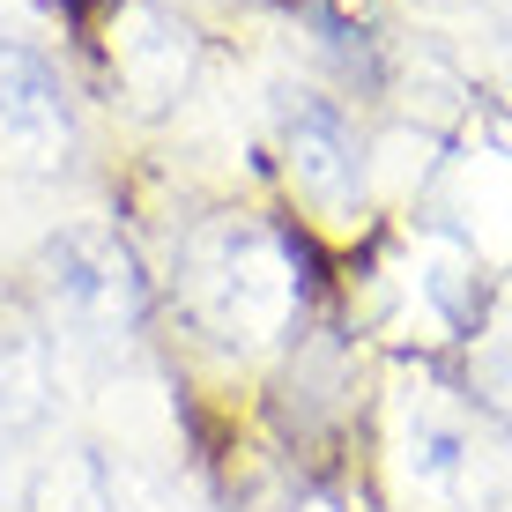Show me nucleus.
<instances>
[{
	"mask_svg": "<svg viewBox=\"0 0 512 512\" xmlns=\"http://www.w3.org/2000/svg\"><path fill=\"white\" fill-rule=\"evenodd\" d=\"M386 468L401 512H512L505 431L431 379H409L386 409Z\"/></svg>",
	"mask_w": 512,
	"mask_h": 512,
	"instance_id": "f257e3e1",
	"label": "nucleus"
},
{
	"mask_svg": "<svg viewBox=\"0 0 512 512\" xmlns=\"http://www.w3.org/2000/svg\"><path fill=\"white\" fill-rule=\"evenodd\" d=\"M186 290H193V312L238 349L275 342V334L290 327V312H297V268H290V253H282V238L260 231V223H245V216H223V223H208V231L193 238Z\"/></svg>",
	"mask_w": 512,
	"mask_h": 512,
	"instance_id": "f03ea898",
	"label": "nucleus"
},
{
	"mask_svg": "<svg viewBox=\"0 0 512 512\" xmlns=\"http://www.w3.org/2000/svg\"><path fill=\"white\" fill-rule=\"evenodd\" d=\"M38 282H45V305L60 312V327L90 334V342H119V334H134L141 312H149L141 260L104 231V223H67V231H52L45 253H38Z\"/></svg>",
	"mask_w": 512,
	"mask_h": 512,
	"instance_id": "7ed1b4c3",
	"label": "nucleus"
},
{
	"mask_svg": "<svg viewBox=\"0 0 512 512\" xmlns=\"http://www.w3.org/2000/svg\"><path fill=\"white\" fill-rule=\"evenodd\" d=\"M75 149V104L38 45L0 38V171L52 179Z\"/></svg>",
	"mask_w": 512,
	"mask_h": 512,
	"instance_id": "20e7f679",
	"label": "nucleus"
},
{
	"mask_svg": "<svg viewBox=\"0 0 512 512\" xmlns=\"http://www.w3.org/2000/svg\"><path fill=\"white\" fill-rule=\"evenodd\" d=\"M282 171L290 186L320 208L327 223H349L364 208V156H357V134L342 127V112L320 104L312 90H290L282 97Z\"/></svg>",
	"mask_w": 512,
	"mask_h": 512,
	"instance_id": "39448f33",
	"label": "nucleus"
},
{
	"mask_svg": "<svg viewBox=\"0 0 512 512\" xmlns=\"http://www.w3.org/2000/svg\"><path fill=\"white\" fill-rule=\"evenodd\" d=\"M45 416H52V349L45 334L8 327L0 334V446L45 431Z\"/></svg>",
	"mask_w": 512,
	"mask_h": 512,
	"instance_id": "423d86ee",
	"label": "nucleus"
},
{
	"mask_svg": "<svg viewBox=\"0 0 512 512\" xmlns=\"http://www.w3.org/2000/svg\"><path fill=\"white\" fill-rule=\"evenodd\" d=\"M112 52H119V82H127L141 104L179 97V82H186V30H171L164 15H141Z\"/></svg>",
	"mask_w": 512,
	"mask_h": 512,
	"instance_id": "0eeeda50",
	"label": "nucleus"
},
{
	"mask_svg": "<svg viewBox=\"0 0 512 512\" xmlns=\"http://www.w3.org/2000/svg\"><path fill=\"white\" fill-rule=\"evenodd\" d=\"M409 305L431 327H468L475 305H483V290H475V260L453 253V245H423L416 275H409Z\"/></svg>",
	"mask_w": 512,
	"mask_h": 512,
	"instance_id": "6e6552de",
	"label": "nucleus"
},
{
	"mask_svg": "<svg viewBox=\"0 0 512 512\" xmlns=\"http://www.w3.org/2000/svg\"><path fill=\"white\" fill-rule=\"evenodd\" d=\"M23 512H112V461H97V453H52L23 483Z\"/></svg>",
	"mask_w": 512,
	"mask_h": 512,
	"instance_id": "1a4fd4ad",
	"label": "nucleus"
},
{
	"mask_svg": "<svg viewBox=\"0 0 512 512\" xmlns=\"http://www.w3.org/2000/svg\"><path fill=\"white\" fill-rule=\"evenodd\" d=\"M112 512H179L164 483H149L141 468H112Z\"/></svg>",
	"mask_w": 512,
	"mask_h": 512,
	"instance_id": "9d476101",
	"label": "nucleus"
}]
</instances>
